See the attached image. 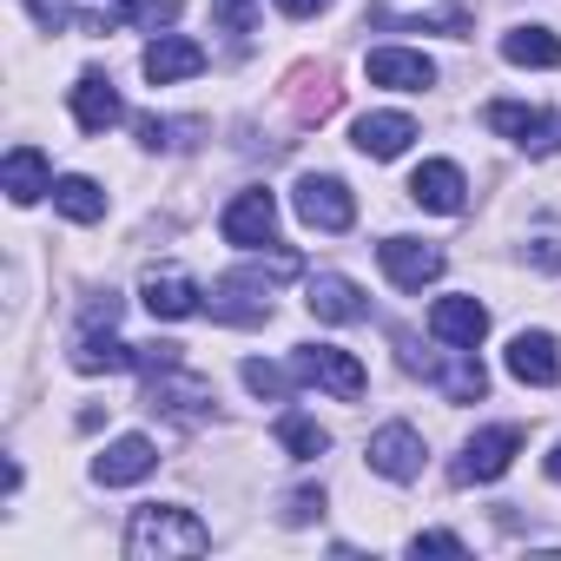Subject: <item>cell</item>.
Returning <instances> with one entry per match:
<instances>
[{
  "mask_svg": "<svg viewBox=\"0 0 561 561\" xmlns=\"http://www.w3.org/2000/svg\"><path fill=\"white\" fill-rule=\"evenodd\" d=\"M205 548H211V528H205L192 508H172V502H146V508H133V522H126V554H133V561L205 554Z\"/></svg>",
  "mask_w": 561,
  "mask_h": 561,
  "instance_id": "1",
  "label": "cell"
},
{
  "mask_svg": "<svg viewBox=\"0 0 561 561\" xmlns=\"http://www.w3.org/2000/svg\"><path fill=\"white\" fill-rule=\"evenodd\" d=\"M211 383L185 364H165V370H146V410L152 416H179V423H205L211 416Z\"/></svg>",
  "mask_w": 561,
  "mask_h": 561,
  "instance_id": "2",
  "label": "cell"
},
{
  "mask_svg": "<svg viewBox=\"0 0 561 561\" xmlns=\"http://www.w3.org/2000/svg\"><path fill=\"white\" fill-rule=\"evenodd\" d=\"M482 126H489V133H502V139H515L528 159H548V152H561V113H541V106L495 100V106H482Z\"/></svg>",
  "mask_w": 561,
  "mask_h": 561,
  "instance_id": "3",
  "label": "cell"
},
{
  "mask_svg": "<svg viewBox=\"0 0 561 561\" xmlns=\"http://www.w3.org/2000/svg\"><path fill=\"white\" fill-rule=\"evenodd\" d=\"M291 370H298L305 383H318V390H331L337 403H357V397L370 390V377H364V364H357L351 351H337V344H305V351H291Z\"/></svg>",
  "mask_w": 561,
  "mask_h": 561,
  "instance_id": "4",
  "label": "cell"
},
{
  "mask_svg": "<svg viewBox=\"0 0 561 561\" xmlns=\"http://www.w3.org/2000/svg\"><path fill=\"white\" fill-rule=\"evenodd\" d=\"M515 456H522V430L515 423H495V430H476L462 443V456L449 462V476L456 482H495V476H508Z\"/></svg>",
  "mask_w": 561,
  "mask_h": 561,
  "instance_id": "5",
  "label": "cell"
},
{
  "mask_svg": "<svg viewBox=\"0 0 561 561\" xmlns=\"http://www.w3.org/2000/svg\"><path fill=\"white\" fill-rule=\"evenodd\" d=\"M205 311L218 324H271V291H264V271H231L205 291Z\"/></svg>",
  "mask_w": 561,
  "mask_h": 561,
  "instance_id": "6",
  "label": "cell"
},
{
  "mask_svg": "<svg viewBox=\"0 0 561 561\" xmlns=\"http://www.w3.org/2000/svg\"><path fill=\"white\" fill-rule=\"evenodd\" d=\"M298 218H305L311 231H351V225H357V198H351L344 179L305 172V179H298Z\"/></svg>",
  "mask_w": 561,
  "mask_h": 561,
  "instance_id": "7",
  "label": "cell"
},
{
  "mask_svg": "<svg viewBox=\"0 0 561 561\" xmlns=\"http://www.w3.org/2000/svg\"><path fill=\"white\" fill-rule=\"evenodd\" d=\"M370 27H436V34H469V8L462 0H377Z\"/></svg>",
  "mask_w": 561,
  "mask_h": 561,
  "instance_id": "8",
  "label": "cell"
},
{
  "mask_svg": "<svg viewBox=\"0 0 561 561\" xmlns=\"http://www.w3.org/2000/svg\"><path fill=\"white\" fill-rule=\"evenodd\" d=\"M271 231H277V198H271L264 185L238 192V198L225 205V218H218V238H225V244H238V251L271 244Z\"/></svg>",
  "mask_w": 561,
  "mask_h": 561,
  "instance_id": "9",
  "label": "cell"
},
{
  "mask_svg": "<svg viewBox=\"0 0 561 561\" xmlns=\"http://www.w3.org/2000/svg\"><path fill=\"white\" fill-rule=\"evenodd\" d=\"M377 257H383V271H390L397 291H423V285H436V277H443V251L423 244V238H383Z\"/></svg>",
  "mask_w": 561,
  "mask_h": 561,
  "instance_id": "10",
  "label": "cell"
},
{
  "mask_svg": "<svg viewBox=\"0 0 561 561\" xmlns=\"http://www.w3.org/2000/svg\"><path fill=\"white\" fill-rule=\"evenodd\" d=\"M370 469L377 476H390V482H416L423 476V430H410V423H383L377 436H370Z\"/></svg>",
  "mask_w": 561,
  "mask_h": 561,
  "instance_id": "11",
  "label": "cell"
},
{
  "mask_svg": "<svg viewBox=\"0 0 561 561\" xmlns=\"http://www.w3.org/2000/svg\"><path fill=\"white\" fill-rule=\"evenodd\" d=\"M139 73H146L152 87H179V80L205 73V47H198V41H185V34H159V41L139 54Z\"/></svg>",
  "mask_w": 561,
  "mask_h": 561,
  "instance_id": "12",
  "label": "cell"
},
{
  "mask_svg": "<svg viewBox=\"0 0 561 561\" xmlns=\"http://www.w3.org/2000/svg\"><path fill=\"white\" fill-rule=\"evenodd\" d=\"M430 337L449 344V351H476L489 337V311L476 298H436L430 305Z\"/></svg>",
  "mask_w": 561,
  "mask_h": 561,
  "instance_id": "13",
  "label": "cell"
},
{
  "mask_svg": "<svg viewBox=\"0 0 561 561\" xmlns=\"http://www.w3.org/2000/svg\"><path fill=\"white\" fill-rule=\"evenodd\" d=\"M305 305H311V318H324V324H364V318H370V298L351 285V277H337V271H318V277H311Z\"/></svg>",
  "mask_w": 561,
  "mask_h": 561,
  "instance_id": "14",
  "label": "cell"
},
{
  "mask_svg": "<svg viewBox=\"0 0 561 561\" xmlns=\"http://www.w3.org/2000/svg\"><path fill=\"white\" fill-rule=\"evenodd\" d=\"M73 119H80V133H93V139H100V133H113V126L126 119L119 87H113L106 73H93V67H87V73L73 80Z\"/></svg>",
  "mask_w": 561,
  "mask_h": 561,
  "instance_id": "15",
  "label": "cell"
},
{
  "mask_svg": "<svg viewBox=\"0 0 561 561\" xmlns=\"http://www.w3.org/2000/svg\"><path fill=\"white\" fill-rule=\"evenodd\" d=\"M146 311H152V318H165V324H179V318L205 311V291L192 285L179 264H165V271H146Z\"/></svg>",
  "mask_w": 561,
  "mask_h": 561,
  "instance_id": "16",
  "label": "cell"
},
{
  "mask_svg": "<svg viewBox=\"0 0 561 561\" xmlns=\"http://www.w3.org/2000/svg\"><path fill=\"white\" fill-rule=\"evenodd\" d=\"M410 139H416V119H410V113H364V119L351 126V146H357L364 159H403Z\"/></svg>",
  "mask_w": 561,
  "mask_h": 561,
  "instance_id": "17",
  "label": "cell"
},
{
  "mask_svg": "<svg viewBox=\"0 0 561 561\" xmlns=\"http://www.w3.org/2000/svg\"><path fill=\"white\" fill-rule=\"evenodd\" d=\"M152 469H159V449H152V436H119V443H106V449H100V462H93V476H100L106 489L146 482Z\"/></svg>",
  "mask_w": 561,
  "mask_h": 561,
  "instance_id": "18",
  "label": "cell"
},
{
  "mask_svg": "<svg viewBox=\"0 0 561 561\" xmlns=\"http://www.w3.org/2000/svg\"><path fill=\"white\" fill-rule=\"evenodd\" d=\"M364 73H370V87H390V93H423L436 80V67L423 54H410V47H377L364 60Z\"/></svg>",
  "mask_w": 561,
  "mask_h": 561,
  "instance_id": "19",
  "label": "cell"
},
{
  "mask_svg": "<svg viewBox=\"0 0 561 561\" xmlns=\"http://www.w3.org/2000/svg\"><path fill=\"white\" fill-rule=\"evenodd\" d=\"M73 370H80V377H100V370H106V377H113V370H139V351L119 344L113 324H87L80 344H73Z\"/></svg>",
  "mask_w": 561,
  "mask_h": 561,
  "instance_id": "20",
  "label": "cell"
},
{
  "mask_svg": "<svg viewBox=\"0 0 561 561\" xmlns=\"http://www.w3.org/2000/svg\"><path fill=\"white\" fill-rule=\"evenodd\" d=\"M508 377H515V383H535V390L561 383V357H554V337H548V331H522V337L508 344Z\"/></svg>",
  "mask_w": 561,
  "mask_h": 561,
  "instance_id": "21",
  "label": "cell"
},
{
  "mask_svg": "<svg viewBox=\"0 0 561 561\" xmlns=\"http://www.w3.org/2000/svg\"><path fill=\"white\" fill-rule=\"evenodd\" d=\"M423 377H436L443 403H482V390H489V377H482L476 351H449L443 364H436V357H423Z\"/></svg>",
  "mask_w": 561,
  "mask_h": 561,
  "instance_id": "22",
  "label": "cell"
},
{
  "mask_svg": "<svg viewBox=\"0 0 561 561\" xmlns=\"http://www.w3.org/2000/svg\"><path fill=\"white\" fill-rule=\"evenodd\" d=\"M410 198H416L423 211H462V198H469V185H462V165H449V159H430V165H416V179H410Z\"/></svg>",
  "mask_w": 561,
  "mask_h": 561,
  "instance_id": "23",
  "label": "cell"
},
{
  "mask_svg": "<svg viewBox=\"0 0 561 561\" xmlns=\"http://www.w3.org/2000/svg\"><path fill=\"white\" fill-rule=\"evenodd\" d=\"M0 185H8L14 205H34L41 192H54V172H47V152L41 146H14L8 165H0Z\"/></svg>",
  "mask_w": 561,
  "mask_h": 561,
  "instance_id": "24",
  "label": "cell"
},
{
  "mask_svg": "<svg viewBox=\"0 0 561 561\" xmlns=\"http://www.w3.org/2000/svg\"><path fill=\"white\" fill-rule=\"evenodd\" d=\"M54 205H60L73 225H100V218H106V192H100V179H80V172L54 179Z\"/></svg>",
  "mask_w": 561,
  "mask_h": 561,
  "instance_id": "25",
  "label": "cell"
},
{
  "mask_svg": "<svg viewBox=\"0 0 561 561\" xmlns=\"http://www.w3.org/2000/svg\"><path fill=\"white\" fill-rule=\"evenodd\" d=\"M502 60L508 67H561V41L548 27H515V34H502Z\"/></svg>",
  "mask_w": 561,
  "mask_h": 561,
  "instance_id": "26",
  "label": "cell"
},
{
  "mask_svg": "<svg viewBox=\"0 0 561 561\" xmlns=\"http://www.w3.org/2000/svg\"><path fill=\"white\" fill-rule=\"evenodd\" d=\"M277 443H285L298 462H311V456H324V449H331V430H324V423H311L305 410H285V416H277Z\"/></svg>",
  "mask_w": 561,
  "mask_h": 561,
  "instance_id": "27",
  "label": "cell"
},
{
  "mask_svg": "<svg viewBox=\"0 0 561 561\" xmlns=\"http://www.w3.org/2000/svg\"><path fill=\"white\" fill-rule=\"evenodd\" d=\"M106 14L113 21H139V27H172L179 21V0H106Z\"/></svg>",
  "mask_w": 561,
  "mask_h": 561,
  "instance_id": "28",
  "label": "cell"
},
{
  "mask_svg": "<svg viewBox=\"0 0 561 561\" xmlns=\"http://www.w3.org/2000/svg\"><path fill=\"white\" fill-rule=\"evenodd\" d=\"M244 390H251V397H271V403H277V397H285L291 383H285V370H277V364L251 357V364H244Z\"/></svg>",
  "mask_w": 561,
  "mask_h": 561,
  "instance_id": "29",
  "label": "cell"
},
{
  "mask_svg": "<svg viewBox=\"0 0 561 561\" xmlns=\"http://www.w3.org/2000/svg\"><path fill=\"white\" fill-rule=\"evenodd\" d=\"M27 14H34L47 34H67V27L80 21V8H73V0H27Z\"/></svg>",
  "mask_w": 561,
  "mask_h": 561,
  "instance_id": "30",
  "label": "cell"
},
{
  "mask_svg": "<svg viewBox=\"0 0 561 561\" xmlns=\"http://www.w3.org/2000/svg\"><path fill=\"white\" fill-rule=\"evenodd\" d=\"M311 515H324V489H291L285 495V522H311Z\"/></svg>",
  "mask_w": 561,
  "mask_h": 561,
  "instance_id": "31",
  "label": "cell"
},
{
  "mask_svg": "<svg viewBox=\"0 0 561 561\" xmlns=\"http://www.w3.org/2000/svg\"><path fill=\"white\" fill-rule=\"evenodd\" d=\"M218 21H225V34H251L257 8H251V0H218Z\"/></svg>",
  "mask_w": 561,
  "mask_h": 561,
  "instance_id": "32",
  "label": "cell"
},
{
  "mask_svg": "<svg viewBox=\"0 0 561 561\" xmlns=\"http://www.w3.org/2000/svg\"><path fill=\"white\" fill-rule=\"evenodd\" d=\"M410 548H416V554H469V541H462V535H416Z\"/></svg>",
  "mask_w": 561,
  "mask_h": 561,
  "instance_id": "33",
  "label": "cell"
},
{
  "mask_svg": "<svg viewBox=\"0 0 561 561\" xmlns=\"http://www.w3.org/2000/svg\"><path fill=\"white\" fill-rule=\"evenodd\" d=\"M528 257H535L541 271H561V238H535V244H528Z\"/></svg>",
  "mask_w": 561,
  "mask_h": 561,
  "instance_id": "34",
  "label": "cell"
},
{
  "mask_svg": "<svg viewBox=\"0 0 561 561\" xmlns=\"http://www.w3.org/2000/svg\"><path fill=\"white\" fill-rule=\"evenodd\" d=\"M277 8H285L291 21H311V14H324V8H331V0H277Z\"/></svg>",
  "mask_w": 561,
  "mask_h": 561,
  "instance_id": "35",
  "label": "cell"
},
{
  "mask_svg": "<svg viewBox=\"0 0 561 561\" xmlns=\"http://www.w3.org/2000/svg\"><path fill=\"white\" fill-rule=\"evenodd\" d=\"M548 482H561V443L548 449Z\"/></svg>",
  "mask_w": 561,
  "mask_h": 561,
  "instance_id": "36",
  "label": "cell"
}]
</instances>
